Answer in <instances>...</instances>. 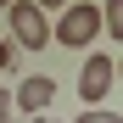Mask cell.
Returning a JSON list of instances; mask_svg holds the SVG:
<instances>
[{
	"label": "cell",
	"mask_w": 123,
	"mask_h": 123,
	"mask_svg": "<svg viewBox=\"0 0 123 123\" xmlns=\"http://www.w3.org/2000/svg\"><path fill=\"white\" fill-rule=\"evenodd\" d=\"M101 34H106V17H101L95 0H73L56 17V45H67V50H90Z\"/></svg>",
	"instance_id": "cell-1"
},
{
	"label": "cell",
	"mask_w": 123,
	"mask_h": 123,
	"mask_svg": "<svg viewBox=\"0 0 123 123\" xmlns=\"http://www.w3.org/2000/svg\"><path fill=\"white\" fill-rule=\"evenodd\" d=\"M6 23H11V39L23 50H45L56 45V23H50V11H39L34 0H17V6L6 11Z\"/></svg>",
	"instance_id": "cell-2"
},
{
	"label": "cell",
	"mask_w": 123,
	"mask_h": 123,
	"mask_svg": "<svg viewBox=\"0 0 123 123\" xmlns=\"http://www.w3.org/2000/svg\"><path fill=\"white\" fill-rule=\"evenodd\" d=\"M112 84H117V62L101 56V50L84 56V67H78V101H84V106H101Z\"/></svg>",
	"instance_id": "cell-3"
},
{
	"label": "cell",
	"mask_w": 123,
	"mask_h": 123,
	"mask_svg": "<svg viewBox=\"0 0 123 123\" xmlns=\"http://www.w3.org/2000/svg\"><path fill=\"white\" fill-rule=\"evenodd\" d=\"M50 101H56V78H45V73H34V78H23V84H17V112L45 117Z\"/></svg>",
	"instance_id": "cell-4"
},
{
	"label": "cell",
	"mask_w": 123,
	"mask_h": 123,
	"mask_svg": "<svg viewBox=\"0 0 123 123\" xmlns=\"http://www.w3.org/2000/svg\"><path fill=\"white\" fill-rule=\"evenodd\" d=\"M101 17H106V34L123 39V0H106V6H101Z\"/></svg>",
	"instance_id": "cell-5"
},
{
	"label": "cell",
	"mask_w": 123,
	"mask_h": 123,
	"mask_svg": "<svg viewBox=\"0 0 123 123\" xmlns=\"http://www.w3.org/2000/svg\"><path fill=\"white\" fill-rule=\"evenodd\" d=\"M73 123H123V117H117V112H106V106H84Z\"/></svg>",
	"instance_id": "cell-6"
},
{
	"label": "cell",
	"mask_w": 123,
	"mask_h": 123,
	"mask_svg": "<svg viewBox=\"0 0 123 123\" xmlns=\"http://www.w3.org/2000/svg\"><path fill=\"white\" fill-rule=\"evenodd\" d=\"M11 112H17V90L0 84V123H11Z\"/></svg>",
	"instance_id": "cell-7"
},
{
	"label": "cell",
	"mask_w": 123,
	"mask_h": 123,
	"mask_svg": "<svg viewBox=\"0 0 123 123\" xmlns=\"http://www.w3.org/2000/svg\"><path fill=\"white\" fill-rule=\"evenodd\" d=\"M11 62H17V50H11V39H0V73H6Z\"/></svg>",
	"instance_id": "cell-8"
},
{
	"label": "cell",
	"mask_w": 123,
	"mask_h": 123,
	"mask_svg": "<svg viewBox=\"0 0 123 123\" xmlns=\"http://www.w3.org/2000/svg\"><path fill=\"white\" fill-rule=\"evenodd\" d=\"M34 6H39V11H67L73 0H34Z\"/></svg>",
	"instance_id": "cell-9"
},
{
	"label": "cell",
	"mask_w": 123,
	"mask_h": 123,
	"mask_svg": "<svg viewBox=\"0 0 123 123\" xmlns=\"http://www.w3.org/2000/svg\"><path fill=\"white\" fill-rule=\"evenodd\" d=\"M11 6H17V0H0V11H11Z\"/></svg>",
	"instance_id": "cell-10"
},
{
	"label": "cell",
	"mask_w": 123,
	"mask_h": 123,
	"mask_svg": "<svg viewBox=\"0 0 123 123\" xmlns=\"http://www.w3.org/2000/svg\"><path fill=\"white\" fill-rule=\"evenodd\" d=\"M34 123H56V117H34Z\"/></svg>",
	"instance_id": "cell-11"
},
{
	"label": "cell",
	"mask_w": 123,
	"mask_h": 123,
	"mask_svg": "<svg viewBox=\"0 0 123 123\" xmlns=\"http://www.w3.org/2000/svg\"><path fill=\"white\" fill-rule=\"evenodd\" d=\"M117 78H123V56H117Z\"/></svg>",
	"instance_id": "cell-12"
},
{
	"label": "cell",
	"mask_w": 123,
	"mask_h": 123,
	"mask_svg": "<svg viewBox=\"0 0 123 123\" xmlns=\"http://www.w3.org/2000/svg\"><path fill=\"white\" fill-rule=\"evenodd\" d=\"M11 123H17V117H11Z\"/></svg>",
	"instance_id": "cell-13"
}]
</instances>
